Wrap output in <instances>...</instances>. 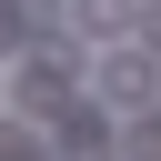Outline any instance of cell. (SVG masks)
Instances as JSON below:
<instances>
[{"instance_id":"obj_1","label":"cell","mask_w":161,"mask_h":161,"mask_svg":"<svg viewBox=\"0 0 161 161\" xmlns=\"http://www.w3.org/2000/svg\"><path fill=\"white\" fill-rule=\"evenodd\" d=\"M101 80H111V101H161V60L151 50H111Z\"/></svg>"},{"instance_id":"obj_2","label":"cell","mask_w":161,"mask_h":161,"mask_svg":"<svg viewBox=\"0 0 161 161\" xmlns=\"http://www.w3.org/2000/svg\"><path fill=\"white\" fill-rule=\"evenodd\" d=\"M20 101H30V111L70 101V60H30V70H20Z\"/></svg>"},{"instance_id":"obj_3","label":"cell","mask_w":161,"mask_h":161,"mask_svg":"<svg viewBox=\"0 0 161 161\" xmlns=\"http://www.w3.org/2000/svg\"><path fill=\"white\" fill-rule=\"evenodd\" d=\"M121 20H131L121 0H80V30H121Z\"/></svg>"},{"instance_id":"obj_4","label":"cell","mask_w":161,"mask_h":161,"mask_svg":"<svg viewBox=\"0 0 161 161\" xmlns=\"http://www.w3.org/2000/svg\"><path fill=\"white\" fill-rule=\"evenodd\" d=\"M0 40H20V20H10V10H0Z\"/></svg>"}]
</instances>
